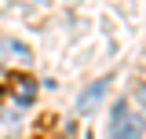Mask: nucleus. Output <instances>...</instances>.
I'll return each instance as SVG.
<instances>
[{
  "instance_id": "obj_1",
  "label": "nucleus",
  "mask_w": 146,
  "mask_h": 139,
  "mask_svg": "<svg viewBox=\"0 0 146 139\" xmlns=\"http://www.w3.org/2000/svg\"><path fill=\"white\" fill-rule=\"evenodd\" d=\"M110 139H139L143 136V121L139 117H128V103H113V114H110Z\"/></svg>"
},
{
  "instance_id": "obj_2",
  "label": "nucleus",
  "mask_w": 146,
  "mask_h": 139,
  "mask_svg": "<svg viewBox=\"0 0 146 139\" xmlns=\"http://www.w3.org/2000/svg\"><path fill=\"white\" fill-rule=\"evenodd\" d=\"M106 88H110V81H95V84H88L84 92H80V95H77V110H80V114H88V110H95V106L102 103Z\"/></svg>"
},
{
  "instance_id": "obj_3",
  "label": "nucleus",
  "mask_w": 146,
  "mask_h": 139,
  "mask_svg": "<svg viewBox=\"0 0 146 139\" xmlns=\"http://www.w3.org/2000/svg\"><path fill=\"white\" fill-rule=\"evenodd\" d=\"M11 99L22 106H29L36 99V84L29 81V77H11Z\"/></svg>"
},
{
  "instance_id": "obj_4",
  "label": "nucleus",
  "mask_w": 146,
  "mask_h": 139,
  "mask_svg": "<svg viewBox=\"0 0 146 139\" xmlns=\"http://www.w3.org/2000/svg\"><path fill=\"white\" fill-rule=\"evenodd\" d=\"M0 51L11 55V59H18V62H29V59H33V51H29L22 40H0Z\"/></svg>"
},
{
  "instance_id": "obj_5",
  "label": "nucleus",
  "mask_w": 146,
  "mask_h": 139,
  "mask_svg": "<svg viewBox=\"0 0 146 139\" xmlns=\"http://www.w3.org/2000/svg\"><path fill=\"white\" fill-rule=\"evenodd\" d=\"M139 103H143V106H146V84H143V88H139Z\"/></svg>"
}]
</instances>
